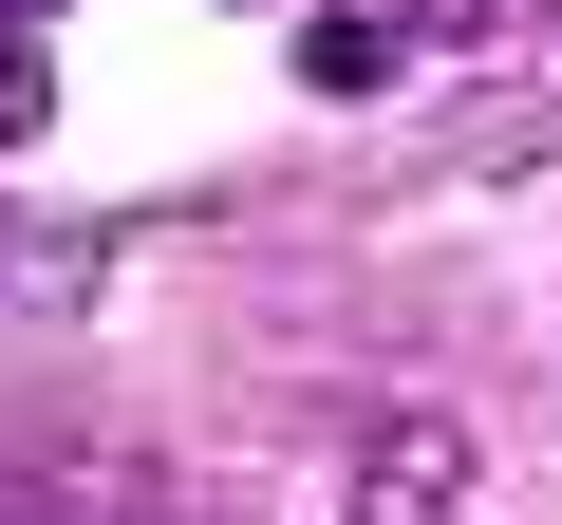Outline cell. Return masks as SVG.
Here are the masks:
<instances>
[{"mask_svg": "<svg viewBox=\"0 0 562 525\" xmlns=\"http://www.w3.org/2000/svg\"><path fill=\"white\" fill-rule=\"evenodd\" d=\"M357 525H469V413H375L357 432Z\"/></svg>", "mask_w": 562, "mask_h": 525, "instance_id": "6da1fadb", "label": "cell"}, {"mask_svg": "<svg viewBox=\"0 0 562 525\" xmlns=\"http://www.w3.org/2000/svg\"><path fill=\"white\" fill-rule=\"evenodd\" d=\"M394 38H431V57H469V38H506V0H394Z\"/></svg>", "mask_w": 562, "mask_h": 525, "instance_id": "5b68a950", "label": "cell"}, {"mask_svg": "<svg viewBox=\"0 0 562 525\" xmlns=\"http://www.w3.org/2000/svg\"><path fill=\"white\" fill-rule=\"evenodd\" d=\"M38 20H76V0H0V38H38Z\"/></svg>", "mask_w": 562, "mask_h": 525, "instance_id": "8992f818", "label": "cell"}, {"mask_svg": "<svg viewBox=\"0 0 562 525\" xmlns=\"http://www.w3.org/2000/svg\"><path fill=\"white\" fill-rule=\"evenodd\" d=\"M394 57H413L394 20H301V94H338V113H357V94H394Z\"/></svg>", "mask_w": 562, "mask_h": 525, "instance_id": "3957f363", "label": "cell"}, {"mask_svg": "<svg viewBox=\"0 0 562 525\" xmlns=\"http://www.w3.org/2000/svg\"><path fill=\"white\" fill-rule=\"evenodd\" d=\"M38 132H57V57H38V38H0V150H38Z\"/></svg>", "mask_w": 562, "mask_h": 525, "instance_id": "277c9868", "label": "cell"}, {"mask_svg": "<svg viewBox=\"0 0 562 525\" xmlns=\"http://www.w3.org/2000/svg\"><path fill=\"white\" fill-rule=\"evenodd\" d=\"M506 169H562V94H469L431 132V188H506Z\"/></svg>", "mask_w": 562, "mask_h": 525, "instance_id": "7a4b0ae2", "label": "cell"}, {"mask_svg": "<svg viewBox=\"0 0 562 525\" xmlns=\"http://www.w3.org/2000/svg\"><path fill=\"white\" fill-rule=\"evenodd\" d=\"M0 262H20V225H0Z\"/></svg>", "mask_w": 562, "mask_h": 525, "instance_id": "52a82bcc", "label": "cell"}]
</instances>
